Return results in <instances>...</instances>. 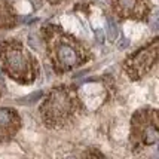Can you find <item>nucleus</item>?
Returning a JSON list of instances; mask_svg holds the SVG:
<instances>
[{"instance_id":"nucleus-8","label":"nucleus","mask_w":159,"mask_h":159,"mask_svg":"<svg viewBox=\"0 0 159 159\" xmlns=\"http://www.w3.org/2000/svg\"><path fill=\"white\" fill-rule=\"evenodd\" d=\"M18 22V14L11 0H0V30H11Z\"/></svg>"},{"instance_id":"nucleus-4","label":"nucleus","mask_w":159,"mask_h":159,"mask_svg":"<svg viewBox=\"0 0 159 159\" xmlns=\"http://www.w3.org/2000/svg\"><path fill=\"white\" fill-rule=\"evenodd\" d=\"M159 118L155 107H143L132 115L129 126V146L134 155L158 144Z\"/></svg>"},{"instance_id":"nucleus-7","label":"nucleus","mask_w":159,"mask_h":159,"mask_svg":"<svg viewBox=\"0 0 159 159\" xmlns=\"http://www.w3.org/2000/svg\"><path fill=\"white\" fill-rule=\"evenodd\" d=\"M22 126L20 113L12 107H0V144L11 143Z\"/></svg>"},{"instance_id":"nucleus-3","label":"nucleus","mask_w":159,"mask_h":159,"mask_svg":"<svg viewBox=\"0 0 159 159\" xmlns=\"http://www.w3.org/2000/svg\"><path fill=\"white\" fill-rule=\"evenodd\" d=\"M0 62L7 77L21 85H31L40 75V66L30 49L18 39L0 43Z\"/></svg>"},{"instance_id":"nucleus-2","label":"nucleus","mask_w":159,"mask_h":159,"mask_svg":"<svg viewBox=\"0 0 159 159\" xmlns=\"http://www.w3.org/2000/svg\"><path fill=\"white\" fill-rule=\"evenodd\" d=\"M86 111L75 86L58 85L48 92L39 106V115L48 129H66L76 124Z\"/></svg>"},{"instance_id":"nucleus-6","label":"nucleus","mask_w":159,"mask_h":159,"mask_svg":"<svg viewBox=\"0 0 159 159\" xmlns=\"http://www.w3.org/2000/svg\"><path fill=\"white\" fill-rule=\"evenodd\" d=\"M111 14L118 20L147 22L152 14L153 5L150 0H110Z\"/></svg>"},{"instance_id":"nucleus-9","label":"nucleus","mask_w":159,"mask_h":159,"mask_svg":"<svg viewBox=\"0 0 159 159\" xmlns=\"http://www.w3.org/2000/svg\"><path fill=\"white\" fill-rule=\"evenodd\" d=\"M45 2H48L49 5H60V3H62V2H66V0H45Z\"/></svg>"},{"instance_id":"nucleus-1","label":"nucleus","mask_w":159,"mask_h":159,"mask_svg":"<svg viewBox=\"0 0 159 159\" xmlns=\"http://www.w3.org/2000/svg\"><path fill=\"white\" fill-rule=\"evenodd\" d=\"M42 37L45 42L46 55L57 75L79 69L92 58L89 48L76 36L64 31L60 25H45L42 28Z\"/></svg>"},{"instance_id":"nucleus-5","label":"nucleus","mask_w":159,"mask_h":159,"mask_svg":"<svg viewBox=\"0 0 159 159\" xmlns=\"http://www.w3.org/2000/svg\"><path fill=\"white\" fill-rule=\"evenodd\" d=\"M158 46L159 39L155 37L147 45L139 48L135 52L129 54L125 58V61L122 62V67H124L125 75L128 76L129 80H132V82L141 80L156 67L159 55Z\"/></svg>"}]
</instances>
